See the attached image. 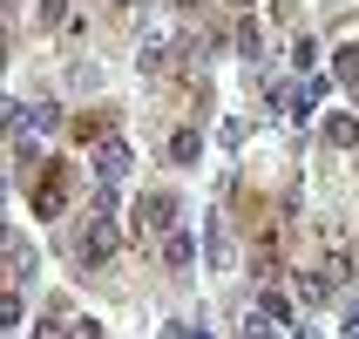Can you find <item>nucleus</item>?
I'll use <instances>...</instances> for the list:
<instances>
[{"label":"nucleus","mask_w":359,"mask_h":339,"mask_svg":"<svg viewBox=\"0 0 359 339\" xmlns=\"http://www.w3.org/2000/svg\"><path fill=\"white\" fill-rule=\"evenodd\" d=\"M122 251V231H116V218H109V211H95V218H88V231H81V244H75V258L88 265V272H95V265H109Z\"/></svg>","instance_id":"1"},{"label":"nucleus","mask_w":359,"mask_h":339,"mask_svg":"<svg viewBox=\"0 0 359 339\" xmlns=\"http://www.w3.org/2000/svg\"><path fill=\"white\" fill-rule=\"evenodd\" d=\"M68 204V163H41V183H34V218H55Z\"/></svg>","instance_id":"2"},{"label":"nucleus","mask_w":359,"mask_h":339,"mask_svg":"<svg viewBox=\"0 0 359 339\" xmlns=\"http://www.w3.org/2000/svg\"><path fill=\"white\" fill-rule=\"evenodd\" d=\"M136 231H163V238H170V231H177V197H142L136 204Z\"/></svg>","instance_id":"3"},{"label":"nucleus","mask_w":359,"mask_h":339,"mask_svg":"<svg viewBox=\"0 0 359 339\" xmlns=\"http://www.w3.org/2000/svg\"><path fill=\"white\" fill-rule=\"evenodd\" d=\"M163 265H170V272H190V265H197V238H190V231H170V238H163Z\"/></svg>","instance_id":"4"},{"label":"nucleus","mask_w":359,"mask_h":339,"mask_svg":"<svg viewBox=\"0 0 359 339\" xmlns=\"http://www.w3.org/2000/svg\"><path fill=\"white\" fill-rule=\"evenodd\" d=\"M203 251H210V265H217V272H231V258H238V251H231V224H224V218H210V231H203Z\"/></svg>","instance_id":"5"},{"label":"nucleus","mask_w":359,"mask_h":339,"mask_svg":"<svg viewBox=\"0 0 359 339\" xmlns=\"http://www.w3.org/2000/svg\"><path fill=\"white\" fill-rule=\"evenodd\" d=\"M325 142H332V149H353V142H359V116H353V109L325 116Z\"/></svg>","instance_id":"6"},{"label":"nucleus","mask_w":359,"mask_h":339,"mask_svg":"<svg viewBox=\"0 0 359 339\" xmlns=\"http://www.w3.org/2000/svg\"><path fill=\"white\" fill-rule=\"evenodd\" d=\"M95 170H102V183H116V177H129V142H102V157H95Z\"/></svg>","instance_id":"7"},{"label":"nucleus","mask_w":359,"mask_h":339,"mask_svg":"<svg viewBox=\"0 0 359 339\" xmlns=\"http://www.w3.org/2000/svg\"><path fill=\"white\" fill-rule=\"evenodd\" d=\"M7 279H34V251L20 231H7Z\"/></svg>","instance_id":"8"},{"label":"nucleus","mask_w":359,"mask_h":339,"mask_svg":"<svg viewBox=\"0 0 359 339\" xmlns=\"http://www.w3.org/2000/svg\"><path fill=\"white\" fill-rule=\"evenodd\" d=\"M319 95H325V81L312 75V81H305V88H292V95H285V109H292V116L305 122V116H312V109H319Z\"/></svg>","instance_id":"9"},{"label":"nucleus","mask_w":359,"mask_h":339,"mask_svg":"<svg viewBox=\"0 0 359 339\" xmlns=\"http://www.w3.org/2000/svg\"><path fill=\"white\" fill-rule=\"evenodd\" d=\"M292 292H299L305 305H319L325 292H332V279H325V272H299V279H292Z\"/></svg>","instance_id":"10"},{"label":"nucleus","mask_w":359,"mask_h":339,"mask_svg":"<svg viewBox=\"0 0 359 339\" xmlns=\"http://www.w3.org/2000/svg\"><path fill=\"white\" fill-rule=\"evenodd\" d=\"M203 157V136L197 129H177V136H170V163H197Z\"/></svg>","instance_id":"11"},{"label":"nucleus","mask_w":359,"mask_h":339,"mask_svg":"<svg viewBox=\"0 0 359 339\" xmlns=\"http://www.w3.org/2000/svg\"><path fill=\"white\" fill-rule=\"evenodd\" d=\"M170 48H177V34H170V27H149V34H142V61H163Z\"/></svg>","instance_id":"12"},{"label":"nucleus","mask_w":359,"mask_h":339,"mask_svg":"<svg viewBox=\"0 0 359 339\" xmlns=\"http://www.w3.org/2000/svg\"><path fill=\"white\" fill-rule=\"evenodd\" d=\"M258 305H264V319H292V299L285 292H258Z\"/></svg>","instance_id":"13"},{"label":"nucleus","mask_w":359,"mask_h":339,"mask_svg":"<svg viewBox=\"0 0 359 339\" xmlns=\"http://www.w3.org/2000/svg\"><path fill=\"white\" fill-rule=\"evenodd\" d=\"M34 20H41V27H61V20H68V0H41Z\"/></svg>","instance_id":"14"},{"label":"nucleus","mask_w":359,"mask_h":339,"mask_svg":"<svg viewBox=\"0 0 359 339\" xmlns=\"http://www.w3.org/2000/svg\"><path fill=\"white\" fill-rule=\"evenodd\" d=\"M292 61H299V75H305V68L319 61V41H312V34H299V41H292Z\"/></svg>","instance_id":"15"},{"label":"nucleus","mask_w":359,"mask_h":339,"mask_svg":"<svg viewBox=\"0 0 359 339\" xmlns=\"http://www.w3.org/2000/svg\"><path fill=\"white\" fill-rule=\"evenodd\" d=\"M238 48H244V55H251V61H258V48H264V34H258V20H244V27H238Z\"/></svg>","instance_id":"16"},{"label":"nucleus","mask_w":359,"mask_h":339,"mask_svg":"<svg viewBox=\"0 0 359 339\" xmlns=\"http://www.w3.org/2000/svg\"><path fill=\"white\" fill-rule=\"evenodd\" d=\"M27 339H68V326H61V319H34V333H27Z\"/></svg>","instance_id":"17"},{"label":"nucleus","mask_w":359,"mask_h":339,"mask_svg":"<svg viewBox=\"0 0 359 339\" xmlns=\"http://www.w3.org/2000/svg\"><path fill=\"white\" fill-rule=\"evenodd\" d=\"M68 339H102V326L95 319H75V326H68Z\"/></svg>","instance_id":"18"},{"label":"nucleus","mask_w":359,"mask_h":339,"mask_svg":"<svg viewBox=\"0 0 359 339\" xmlns=\"http://www.w3.org/2000/svg\"><path fill=\"white\" fill-rule=\"evenodd\" d=\"M177 339H210V333H177Z\"/></svg>","instance_id":"19"},{"label":"nucleus","mask_w":359,"mask_h":339,"mask_svg":"<svg viewBox=\"0 0 359 339\" xmlns=\"http://www.w3.org/2000/svg\"><path fill=\"white\" fill-rule=\"evenodd\" d=\"M116 7H142V0H116Z\"/></svg>","instance_id":"20"},{"label":"nucleus","mask_w":359,"mask_h":339,"mask_svg":"<svg viewBox=\"0 0 359 339\" xmlns=\"http://www.w3.org/2000/svg\"><path fill=\"white\" fill-rule=\"evenodd\" d=\"M231 7H251V0H231Z\"/></svg>","instance_id":"21"},{"label":"nucleus","mask_w":359,"mask_h":339,"mask_svg":"<svg viewBox=\"0 0 359 339\" xmlns=\"http://www.w3.org/2000/svg\"><path fill=\"white\" fill-rule=\"evenodd\" d=\"M183 7H197V0H183Z\"/></svg>","instance_id":"22"}]
</instances>
